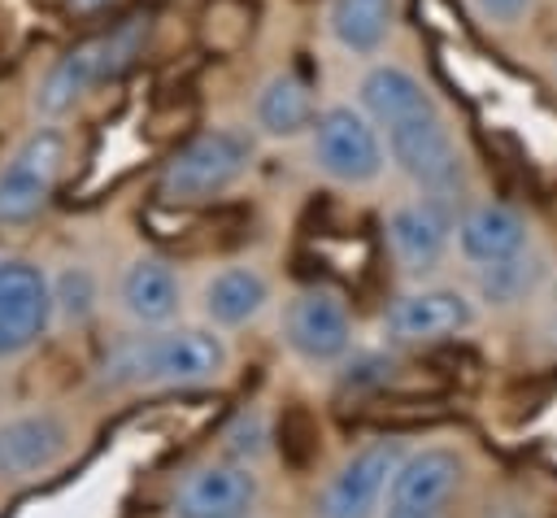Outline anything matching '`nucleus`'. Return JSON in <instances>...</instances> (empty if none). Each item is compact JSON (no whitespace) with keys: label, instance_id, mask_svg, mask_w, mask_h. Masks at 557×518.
<instances>
[{"label":"nucleus","instance_id":"cd10ccee","mask_svg":"<svg viewBox=\"0 0 557 518\" xmlns=\"http://www.w3.org/2000/svg\"><path fill=\"white\" fill-rule=\"evenodd\" d=\"M483 518H522L518 509H492V514H483Z\"/></svg>","mask_w":557,"mask_h":518},{"label":"nucleus","instance_id":"4be33fe9","mask_svg":"<svg viewBox=\"0 0 557 518\" xmlns=\"http://www.w3.org/2000/svg\"><path fill=\"white\" fill-rule=\"evenodd\" d=\"M278 448L292 466H309L318 457V422L305 405H292L278 422Z\"/></svg>","mask_w":557,"mask_h":518},{"label":"nucleus","instance_id":"6e6552de","mask_svg":"<svg viewBox=\"0 0 557 518\" xmlns=\"http://www.w3.org/2000/svg\"><path fill=\"white\" fill-rule=\"evenodd\" d=\"M52 313L48 279L26 261H0V357L30 348Z\"/></svg>","mask_w":557,"mask_h":518},{"label":"nucleus","instance_id":"f3484780","mask_svg":"<svg viewBox=\"0 0 557 518\" xmlns=\"http://www.w3.org/2000/svg\"><path fill=\"white\" fill-rule=\"evenodd\" d=\"M252 118L265 135L274 139H292L300 131H313V91L309 83H300L292 70L283 74H270L257 91V104H252Z\"/></svg>","mask_w":557,"mask_h":518},{"label":"nucleus","instance_id":"9b49d317","mask_svg":"<svg viewBox=\"0 0 557 518\" xmlns=\"http://www.w3.org/2000/svg\"><path fill=\"white\" fill-rule=\"evenodd\" d=\"M448 231H453V205L444 200H413V205H400L392 209L387 218V239H392V252L396 261L409 270V274H422L431 270L444 248H448Z\"/></svg>","mask_w":557,"mask_h":518},{"label":"nucleus","instance_id":"ddd939ff","mask_svg":"<svg viewBox=\"0 0 557 518\" xmlns=\"http://www.w3.org/2000/svg\"><path fill=\"white\" fill-rule=\"evenodd\" d=\"M461 483V457L453 448H422L413 457H400L392 483H387V501L396 509H440Z\"/></svg>","mask_w":557,"mask_h":518},{"label":"nucleus","instance_id":"a211bd4d","mask_svg":"<svg viewBox=\"0 0 557 518\" xmlns=\"http://www.w3.org/2000/svg\"><path fill=\"white\" fill-rule=\"evenodd\" d=\"M396 0H331V39L352 57H374L392 35Z\"/></svg>","mask_w":557,"mask_h":518},{"label":"nucleus","instance_id":"39448f33","mask_svg":"<svg viewBox=\"0 0 557 518\" xmlns=\"http://www.w3.org/2000/svg\"><path fill=\"white\" fill-rule=\"evenodd\" d=\"M313 161L335 183H374L383 174V139L379 126L366 118V109L331 104L313 118Z\"/></svg>","mask_w":557,"mask_h":518},{"label":"nucleus","instance_id":"f03ea898","mask_svg":"<svg viewBox=\"0 0 557 518\" xmlns=\"http://www.w3.org/2000/svg\"><path fill=\"white\" fill-rule=\"evenodd\" d=\"M144 39H148V17H126L83 44H74L70 52H61L52 61V70L44 74L39 91H35V109L44 118H61L70 113L91 87L117 78L122 70L135 65V57L144 52Z\"/></svg>","mask_w":557,"mask_h":518},{"label":"nucleus","instance_id":"1a4fd4ad","mask_svg":"<svg viewBox=\"0 0 557 518\" xmlns=\"http://www.w3.org/2000/svg\"><path fill=\"white\" fill-rule=\"evenodd\" d=\"M474 322V305L453 292V287H426V292H409L400 300H392V309L383 313V326L392 340L400 344H431V340H448L461 335Z\"/></svg>","mask_w":557,"mask_h":518},{"label":"nucleus","instance_id":"423d86ee","mask_svg":"<svg viewBox=\"0 0 557 518\" xmlns=\"http://www.w3.org/2000/svg\"><path fill=\"white\" fill-rule=\"evenodd\" d=\"M65 161V139L57 126H39L30 131L17 152L4 161L0 170V222H26L35 218L57 183V170Z\"/></svg>","mask_w":557,"mask_h":518},{"label":"nucleus","instance_id":"2eb2a0df","mask_svg":"<svg viewBox=\"0 0 557 518\" xmlns=\"http://www.w3.org/2000/svg\"><path fill=\"white\" fill-rule=\"evenodd\" d=\"M357 100L366 109V118L374 126H396L405 118H418V113H431L435 100L431 91L405 70V65H370L361 74V87H357Z\"/></svg>","mask_w":557,"mask_h":518},{"label":"nucleus","instance_id":"9d476101","mask_svg":"<svg viewBox=\"0 0 557 518\" xmlns=\"http://www.w3.org/2000/svg\"><path fill=\"white\" fill-rule=\"evenodd\" d=\"M283 335H287V344L305 361H335V357L348 353L352 322H348V309H344L339 296H331V292H300L287 305Z\"/></svg>","mask_w":557,"mask_h":518},{"label":"nucleus","instance_id":"20e7f679","mask_svg":"<svg viewBox=\"0 0 557 518\" xmlns=\"http://www.w3.org/2000/svg\"><path fill=\"white\" fill-rule=\"evenodd\" d=\"M387 152L392 161L431 196L453 205L466 192V170H461V152L440 118V109L405 118L396 126H387Z\"/></svg>","mask_w":557,"mask_h":518},{"label":"nucleus","instance_id":"6ab92c4d","mask_svg":"<svg viewBox=\"0 0 557 518\" xmlns=\"http://www.w3.org/2000/svg\"><path fill=\"white\" fill-rule=\"evenodd\" d=\"M265 300H270V287L248 266H231V270L213 274L205 287V313L218 326H244L248 318H257L265 309Z\"/></svg>","mask_w":557,"mask_h":518},{"label":"nucleus","instance_id":"b1692460","mask_svg":"<svg viewBox=\"0 0 557 518\" xmlns=\"http://www.w3.org/2000/svg\"><path fill=\"white\" fill-rule=\"evenodd\" d=\"M531 9H535V0H474V13L492 26H518Z\"/></svg>","mask_w":557,"mask_h":518},{"label":"nucleus","instance_id":"5701e85b","mask_svg":"<svg viewBox=\"0 0 557 518\" xmlns=\"http://www.w3.org/2000/svg\"><path fill=\"white\" fill-rule=\"evenodd\" d=\"M52 300H57L70 318H87V309H91V300H96V292H91V274H87V270H65V274L57 279Z\"/></svg>","mask_w":557,"mask_h":518},{"label":"nucleus","instance_id":"f257e3e1","mask_svg":"<svg viewBox=\"0 0 557 518\" xmlns=\"http://www.w3.org/2000/svg\"><path fill=\"white\" fill-rule=\"evenodd\" d=\"M226 370V344L213 331H161V335H135L117 344L100 370V383L109 387H139V383H209Z\"/></svg>","mask_w":557,"mask_h":518},{"label":"nucleus","instance_id":"aec40b11","mask_svg":"<svg viewBox=\"0 0 557 518\" xmlns=\"http://www.w3.org/2000/svg\"><path fill=\"white\" fill-rule=\"evenodd\" d=\"M122 305L139 318V322H165L178 309V279L165 261L157 257H139L131 261V270L122 274Z\"/></svg>","mask_w":557,"mask_h":518},{"label":"nucleus","instance_id":"bb28decb","mask_svg":"<svg viewBox=\"0 0 557 518\" xmlns=\"http://www.w3.org/2000/svg\"><path fill=\"white\" fill-rule=\"evenodd\" d=\"M70 4H74V9H83V13H91V9H104L109 0H70Z\"/></svg>","mask_w":557,"mask_h":518},{"label":"nucleus","instance_id":"0eeeda50","mask_svg":"<svg viewBox=\"0 0 557 518\" xmlns=\"http://www.w3.org/2000/svg\"><path fill=\"white\" fill-rule=\"evenodd\" d=\"M400 466V444L396 440H374L366 448H357L322 488L313 518H370L383 488L392 483Z\"/></svg>","mask_w":557,"mask_h":518},{"label":"nucleus","instance_id":"dca6fc26","mask_svg":"<svg viewBox=\"0 0 557 518\" xmlns=\"http://www.w3.org/2000/svg\"><path fill=\"white\" fill-rule=\"evenodd\" d=\"M457 244H461V257L487 266L527 248V222L509 205H474L457 222Z\"/></svg>","mask_w":557,"mask_h":518},{"label":"nucleus","instance_id":"a878e982","mask_svg":"<svg viewBox=\"0 0 557 518\" xmlns=\"http://www.w3.org/2000/svg\"><path fill=\"white\" fill-rule=\"evenodd\" d=\"M387 518H435V514H431V509H396V505H392Z\"/></svg>","mask_w":557,"mask_h":518},{"label":"nucleus","instance_id":"f8f14e48","mask_svg":"<svg viewBox=\"0 0 557 518\" xmlns=\"http://www.w3.org/2000/svg\"><path fill=\"white\" fill-rule=\"evenodd\" d=\"M257 505V474L248 466H205L174 501V518H248Z\"/></svg>","mask_w":557,"mask_h":518},{"label":"nucleus","instance_id":"393cba45","mask_svg":"<svg viewBox=\"0 0 557 518\" xmlns=\"http://www.w3.org/2000/svg\"><path fill=\"white\" fill-rule=\"evenodd\" d=\"M231 453L235 457H257L261 453V440H265V431H261V418L257 414H244L235 427H231Z\"/></svg>","mask_w":557,"mask_h":518},{"label":"nucleus","instance_id":"4468645a","mask_svg":"<svg viewBox=\"0 0 557 518\" xmlns=\"http://www.w3.org/2000/svg\"><path fill=\"white\" fill-rule=\"evenodd\" d=\"M65 453V427L52 414H26L0 427V474L26 479L48 470Z\"/></svg>","mask_w":557,"mask_h":518},{"label":"nucleus","instance_id":"7ed1b4c3","mask_svg":"<svg viewBox=\"0 0 557 518\" xmlns=\"http://www.w3.org/2000/svg\"><path fill=\"white\" fill-rule=\"evenodd\" d=\"M252 161V144L239 131H205L191 144H183L165 170H161V200L170 205H205L222 196Z\"/></svg>","mask_w":557,"mask_h":518},{"label":"nucleus","instance_id":"412c9836","mask_svg":"<svg viewBox=\"0 0 557 518\" xmlns=\"http://www.w3.org/2000/svg\"><path fill=\"white\" fill-rule=\"evenodd\" d=\"M544 279V257L540 252H513V257H500V261H487L483 274H479V296L487 305H518L527 300Z\"/></svg>","mask_w":557,"mask_h":518}]
</instances>
